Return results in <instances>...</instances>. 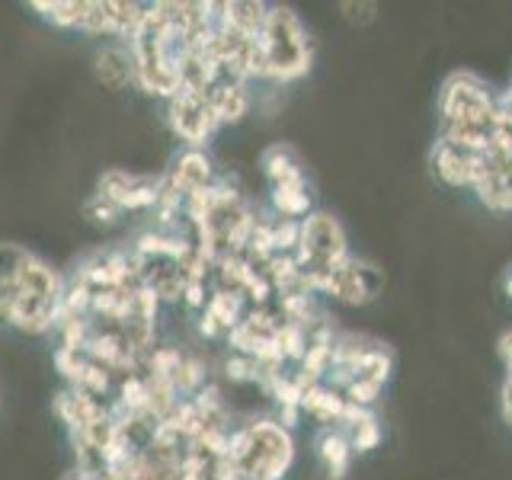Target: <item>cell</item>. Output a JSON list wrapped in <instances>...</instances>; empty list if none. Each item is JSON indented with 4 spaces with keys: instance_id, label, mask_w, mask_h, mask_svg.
Masks as SVG:
<instances>
[{
    "instance_id": "18",
    "label": "cell",
    "mask_w": 512,
    "mask_h": 480,
    "mask_svg": "<svg viewBox=\"0 0 512 480\" xmlns=\"http://www.w3.org/2000/svg\"><path fill=\"white\" fill-rule=\"evenodd\" d=\"M221 372L231 384H260V375H263L260 362L250 359V356H240V352H231V356L224 359Z\"/></svg>"
},
{
    "instance_id": "19",
    "label": "cell",
    "mask_w": 512,
    "mask_h": 480,
    "mask_svg": "<svg viewBox=\"0 0 512 480\" xmlns=\"http://www.w3.org/2000/svg\"><path fill=\"white\" fill-rule=\"evenodd\" d=\"M84 218L93 224V228L109 231V228H116V224H122L125 212H122V208L112 205V202L100 199V196H96V192H93V196L87 199V205H84Z\"/></svg>"
},
{
    "instance_id": "23",
    "label": "cell",
    "mask_w": 512,
    "mask_h": 480,
    "mask_svg": "<svg viewBox=\"0 0 512 480\" xmlns=\"http://www.w3.org/2000/svg\"><path fill=\"white\" fill-rule=\"evenodd\" d=\"M500 410H503V420L512 416V381H503V391H500Z\"/></svg>"
},
{
    "instance_id": "14",
    "label": "cell",
    "mask_w": 512,
    "mask_h": 480,
    "mask_svg": "<svg viewBox=\"0 0 512 480\" xmlns=\"http://www.w3.org/2000/svg\"><path fill=\"white\" fill-rule=\"evenodd\" d=\"M247 298H244V292H228V288H212V298H208V304H205V314H212L215 320H218V327L224 330V333H231L240 320H244V314H247Z\"/></svg>"
},
{
    "instance_id": "7",
    "label": "cell",
    "mask_w": 512,
    "mask_h": 480,
    "mask_svg": "<svg viewBox=\"0 0 512 480\" xmlns=\"http://www.w3.org/2000/svg\"><path fill=\"white\" fill-rule=\"evenodd\" d=\"M93 77L100 87L122 93L135 87V61L125 42H103L93 55Z\"/></svg>"
},
{
    "instance_id": "16",
    "label": "cell",
    "mask_w": 512,
    "mask_h": 480,
    "mask_svg": "<svg viewBox=\"0 0 512 480\" xmlns=\"http://www.w3.org/2000/svg\"><path fill=\"white\" fill-rule=\"evenodd\" d=\"M276 343H279V349H282V356H285V362L288 365H301V359H304V352H308V330L304 327H298V324H285L276 330Z\"/></svg>"
},
{
    "instance_id": "5",
    "label": "cell",
    "mask_w": 512,
    "mask_h": 480,
    "mask_svg": "<svg viewBox=\"0 0 512 480\" xmlns=\"http://www.w3.org/2000/svg\"><path fill=\"white\" fill-rule=\"evenodd\" d=\"M333 279H330V298L343 301V304H365L378 295L381 288V272L368 263H359L356 256L343 266V269H330Z\"/></svg>"
},
{
    "instance_id": "13",
    "label": "cell",
    "mask_w": 512,
    "mask_h": 480,
    "mask_svg": "<svg viewBox=\"0 0 512 480\" xmlns=\"http://www.w3.org/2000/svg\"><path fill=\"white\" fill-rule=\"evenodd\" d=\"M260 170H263L269 186H279V183H288V180H298V176H304L301 157L295 154L292 144H285V141L269 144V148L260 154Z\"/></svg>"
},
{
    "instance_id": "4",
    "label": "cell",
    "mask_w": 512,
    "mask_h": 480,
    "mask_svg": "<svg viewBox=\"0 0 512 480\" xmlns=\"http://www.w3.org/2000/svg\"><path fill=\"white\" fill-rule=\"evenodd\" d=\"M96 196L122 208L125 215H151L160 196V176L109 167L96 180Z\"/></svg>"
},
{
    "instance_id": "17",
    "label": "cell",
    "mask_w": 512,
    "mask_h": 480,
    "mask_svg": "<svg viewBox=\"0 0 512 480\" xmlns=\"http://www.w3.org/2000/svg\"><path fill=\"white\" fill-rule=\"evenodd\" d=\"M349 445H352V452L356 455H368V452H375V448L381 445V423H378V416H365L362 423H356L349 432Z\"/></svg>"
},
{
    "instance_id": "21",
    "label": "cell",
    "mask_w": 512,
    "mask_h": 480,
    "mask_svg": "<svg viewBox=\"0 0 512 480\" xmlns=\"http://www.w3.org/2000/svg\"><path fill=\"white\" fill-rule=\"evenodd\" d=\"M298 240H301V221L276 218V228H272V244H276V253H295Z\"/></svg>"
},
{
    "instance_id": "20",
    "label": "cell",
    "mask_w": 512,
    "mask_h": 480,
    "mask_svg": "<svg viewBox=\"0 0 512 480\" xmlns=\"http://www.w3.org/2000/svg\"><path fill=\"white\" fill-rule=\"evenodd\" d=\"M381 391H384V384H378V381H372V378H356L349 384V388L343 391V397L349 400V404H359V407H365V410H372L378 400H381Z\"/></svg>"
},
{
    "instance_id": "6",
    "label": "cell",
    "mask_w": 512,
    "mask_h": 480,
    "mask_svg": "<svg viewBox=\"0 0 512 480\" xmlns=\"http://www.w3.org/2000/svg\"><path fill=\"white\" fill-rule=\"evenodd\" d=\"M215 160L208 157V151H192V148H183L180 154L173 157L170 170L164 173V180L180 192V196H192V192L199 189H208L215 183Z\"/></svg>"
},
{
    "instance_id": "2",
    "label": "cell",
    "mask_w": 512,
    "mask_h": 480,
    "mask_svg": "<svg viewBox=\"0 0 512 480\" xmlns=\"http://www.w3.org/2000/svg\"><path fill=\"white\" fill-rule=\"evenodd\" d=\"M496 106L500 96L490 90L487 80H480L474 71H455L439 90V125H474L490 132Z\"/></svg>"
},
{
    "instance_id": "12",
    "label": "cell",
    "mask_w": 512,
    "mask_h": 480,
    "mask_svg": "<svg viewBox=\"0 0 512 480\" xmlns=\"http://www.w3.org/2000/svg\"><path fill=\"white\" fill-rule=\"evenodd\" d=\"M301 410L308 413L314 423H320V429H324V426H340V416L346 410V397L340 391L327 388V384L320 381V384H314L311 391H304Z\"/></svg>"
},
{
    "instance_id": "8",
    "label": "cell",
    "mask_w": 512,
    "mask_h": 480,
    "mask_svg": "<svg viewBox=\"0 0 512 480\" xmlns=\"http://www.w3.org/2000/svg\"><path fill=\"white\" fill-rule=\"evenodd\" d=\"M429 167L432 176L448 186V189H471V154H464L452 144H445L442 138H436L429 151Z\"/></svg>"
},
{
    "instance_id": "24",
    "label": "cell",
    "mask_w": 512,
    "mask_h": 480,
    "mask_svg": "<svg viewBox=\"0 0 512 480\" xmlns=\"http://www.w3.org/2000/svg\"><path fill=\"white\" fill-rule=\"evenodd\" d=\"M93 474H100V471H80V468H71L68 474H64V480H90Z\"/></svg>"
},
{
    "instance_id": "1",
    "label": "cell",
    "mask_w": 512,
    "mask_h": 480,
    "mask_svg": "<svg viewBox=\"0 0 512 480\" xmlns=\"http://www.w3.org/2000/svg\"><path fill=\"white\" fill-rule=\"evenodd\" d=\"M260 45L269 61L266 84L285 87V84H295V80H301L311 71L314 45H311L308 29L301 23V16L292 7L269 4L266 26L260 32Z\"/></svg>"
},
{
    "instance_id": "3",
    "label": "cell",
    "mask_w": 512,
    "mask_h": 480,
    "mask_svg": "<svg viewBox=\"0 0 512 480\" xmlns=\"http://www.w3.org/2000/svg\"><path fill=\"white\" fill-rule=\"evenodd\" d=\"M164 109H167L164 119L170 125L173 138H180L183 148H192V151H205L224 128L215 116L212 103H208V93H199V90L183 87L176 96H170Z\"/></svg>"
},
{
    "instance_id": "9",
    "label": "cell",
    "mask_w": 512,
    "mask_h": 480,
    "mask_svg": "<svg viewBox=\"0 0 512 480\" xmlns=\"http://www.w3.org/2000/svg\"><path fill=\"white\" fill-rule=\"evenodd\" d=\"M269 208L276 218H292V221L308 218L314 212V192H311L308 176L269 186Z\"/></svg>"
},
{
    "instance_id": "10",
    "label": "cell",
    "mask_w": 512,
    "mask_h": 480,
    "mask_svg": "<svg viewBox=\"0 0 512 480\" xmlns=\"http://www.w3.org/2000/svg\"><path fill=\"white\" fill-rule=\"evenodd\" d=\"M314 445H317V461H320V468H324V474L330 480H343L352 468V458H356L346 432L336 426H324L317 432Z\"/></svg>"
},
{
    "instance_id": "11",
    "label": "cell",
    "mask_w": 512,
    "mask_h": 480,
    "mask_svg": "<svg viewBox=\"0 0 512 480\" xmlns=\"http://www.w3.org/2000/svg\"><path fill=\"white\" fill-rule=\"evenodd\" d=\"M208 103H212L218 122L228 128V125H240L250 116L253 93L247 84H240V80H221V84L208 90Z\"/></svg>"
},
{
    "instance_id": "22",
    "label": "cell",
    "mask_w": 512,
    "mask_h": 480,
    "mask_svg": "<svg viewBox=\"0 0 512 480\" xmlns=\"http://www.w3.org/2000/svg\"><path fill=\"white\" fill-rule=\"evenodd\" d=\"M340 10H346L349 23H368V20H372L375 4H340Z\"/></svg>"
},
{
    "instance_id": "15",
    "label": "cell",
    "mask_w": 512,
    "mask_h": 480,
    "mask_svg": "<svg viewBox=\"0 0 512 480\" xmlns=\"http://www.w3.org/2000/svg\"><path fill=\"white\" fill-rule=\"evenodd\" d=\"M212 381V372H208V362L202 356H196V352H186L183 362H180V372H176L173 384H176V391H180L183 400L189 397H196L205 384Z\"/></svg>"
}]
</instances>
